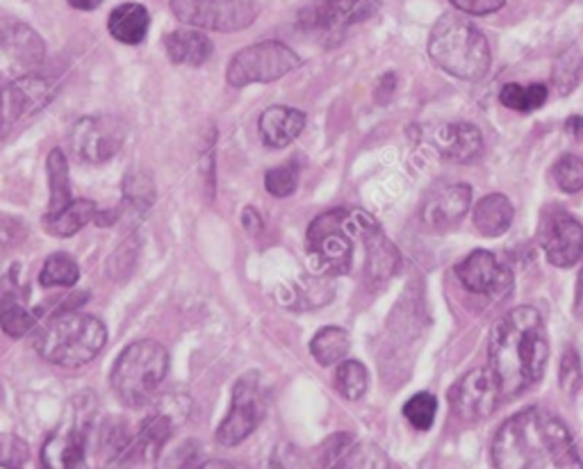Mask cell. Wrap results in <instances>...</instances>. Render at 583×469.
I'll return each instance as SVG.
<instances>
[{
  "label": "cell",
  "mask_w": 583,
  "mask_h": 469,
  "mask_svg": "<svg viewBox=\"0 0 583 469\" xmlns=\"http://www.w3.org/2000/svg\"><path fill=\"white\" fill-rule=\"evenodd\" d=\"M551 180L557 182L559 190L565 194H576L583 190V160L576 155H561L551 167Z\"/></svg>",
  "instance_id": "836d02e7"
},
{
  "label": "cell",
  "mask_w": 583,
  "mask_h": 469,
  "mask_svg": "<svg viewBox=\"0 0 583 469\" xmlns=\"http://www.w3.org/2000/svg\"><path fill=\"white\" fill-rule=\"evenodd\" d=\"M388 460L381 449L374 445H354L340 469H385Z\"/></svg>",
  "instance_id": "ab89813d"
},
{
  "label": "cell",
  "mask_w": 583,
  "mask_h": 469,
  "mask_svg": "<svg viewBox=\"0 0 583 469\" xmlns=\"http://www.w3.org/2000/svg\"><path fill=\"white\" fill-rule=\"evenodd\" d=\"M30 460V449L14 433H0V467L23 469Z\"/></svg>",
  "instance_id": "f35d334b"
},
{
  "label": "cell",
  "mask_w": 583,
  "mask_h": 469,
  "mask_svg": "<svg viewBox=\"0 0 583 469\" xmlns=\"http://www.w3.org/2000/svg\"><path fill=\"white\" fill-rule=\"evenodd\" d=\"M436 413H438V401L434 394H428V392H419L411 397L404 405V417L417 431L431 428L436 422Z\"/></svg>",
  "instance_id": "d590c367"
},
{
  "label": "cell",
  "mask_w": 583,
  "mask_h": 469,
  "mask_svg": "<svg viewBox=\"0 0 583 469\" xmlns=\"http://www.w3.org/2000/svg\"><path fill=\"white\" fill-rule=\"evenodd\" d=\"M126 142V126L116 116H82L69 135L74 158L87 165L112 160Z\"/></svg>",
  "instance_id": "8fae6325"
},
{
  "label": "cell",
  "mask_w": 583,
  "mask_h": 469,
  "mask_svg": "<svg viewBox=\"0 0 583 469\" xmlns=\"http://www.w3.org/2000/svg\"><path fill=\"white\" fill-rule=\"evenodd\" d=\"M103 0H69V5L76 8V10H82V12H91V10H97L101 8Z\"/></svg>",
  "instance_id": "f5cc1de1"
},
{
  "label": "cell",
  "mask_w": 583,
  "mask_h": 469,
  "mask_svg": "<svg viewBox=\"0 0 583 469\" xmlns=\"http://www.w3.org/2000/svg\"><path fill=\"white\" fill-rule=\"evenodd\" d=\"M169 354L156 339H137L121 351L112 367L110 386L128 409H144L167 379Z\"/></svg>",
  "instance_id": "8992f818"
},
{
  "label": "cell",
  "mask_w": 583,
  "mask_h": 469,
  "mask_svg": "<svg viewBox=\"0 0 583 469\" xmlns=\"http://www.w3.org/2000/svg\"><path fill=\"white\" fill-rule=\"evenodd\" d=\"M169 8L180 23L212 33H239L260 14L251 0H171Z\"/></svg>",
  "instance_id": "9c48e42d"
},
{
  "label": "cell",
  "mask_w": 583,
  "mask_h": 469,
  "mask_svg": "<svg viewBox=\"0 0 583 469\" xmlns=\"http://www.w3.org/2000/svg\"><path fill=\"white\" fill-rule=\"evenodd\" d=\"M301 67V57L281 42H258L233 55L226 82L235 89L247 85H269Z\"/></svg>",
  "instance_id": "ba28073f"
},
{
  "label": "cell",
  "mask_w": 583,
  "mask_h": 469,
  "mask_svg": "<svg viewBox=\"0 0 583 469\" xmlns=\"http://www.w3.org/2000/svg\"><path fill=\"white\" fill-rule=\"evenodd\" d=\"M436 148L442 153L445 160L472 163L483 150V137L474 123L456 121L447 123L436 133Z\"/></svg>",
  "instance_id": "ac0fdd59"
},
{
  "label": "cell",
  "mask_w": 583,
  "mask_h": 469,
  "mask_svg": "<svg viewBox=\"0 0 583 469\" xmlns=\"http://www.w3.org/2000/svg\"><path fill=\"white\" fill-rule=\"evenodd\" d=\"M35 326H37V315H35V312H30L19 301L5 305L3 317H0V328L5 331V335L19 339V337L27 335Z\"/></svg>",
  "instance_id": "74e56055"
},
{
  "label": "cell",
  "mask_w": 583,
  "mask_h": 469,
  "mask_svg": "<svg viewBox=\"0 0 583 469\" xmlns=\"http://www.w3.org/2000/svg\"><path fill=\"white\" fill-rule=\"evenodd\" d=\"M456 276L463 288L481 297H500L513 286V271L490 252H474L456 265Z\"/></svg>",
  "instance_id": "9a60e30c"
},
{
  "label": "cell",
  "mask_w": 583,
  "mask_h": 469,
  "mask_svg": "<svg viewBox=\"0 0 583 469\" xmlns=\"http://www.w3.org/2000/svg\"><path fill=\"white\" fill-rule=\"evenodd\" d=\"M5 305H8V303H5L3 299H0V317H3V310H5Z\"/></svg>",
  "instance_id": "db71d44e"
},
{
  "label": "cell",
  "mask_w": 583,
  "mask_h": 469,
  "mask_svg": "<svg viewBox=\"0 0 583 469\" xmlns=\"http://www.w3.org/2000/svg\"><path fill=\"white\" fill-rule=\"evenodd\" d=\"M99 212L101 210H99V205L94 201H89V199H74L63 210L46 212L44 219H42V226H44V231L48 235L65 239V237H74L85 226L94 224Z\"/></svg>",
  "instance_id": "7402d4cb"
},
{
  "label": "cell",
  "mask_w": 583,
  "mask_h": 469,
  "mask_svg": "<svg viewBox=\"0 0 583 469\" xmlns=\"http://www.w3.org/2000/svg\"><path fill=\"white\" fill-rule=\"evenodd\" d=\"M242 226H244V231H249L251 235H258L262 228H265V219H262V214L256 210V208H244V212H242Z\"/></svg>",
  "instance_id": "7dc6e473"
},
{
  "label": "cell",
  "mask_w": 583,
  "mask_h": 469,
  "mask_svg": "<svg viewBox=\"0 0 583 469\" xmlns=\"http://www.w3.org/2000/svg\"><path fill=\"white\" fill-rule=\"evenodd\" d=\"M547 97H549V91H547V85L542 82H534V85L508 82L500 93V101L504 108L515 110V112H534L545 105Z\"/></svg>",
  "instance_id": "f1b7e54d"
},
{
  "label": "cell",
  "mask_w": 583,
  "mask_h": 469,
  "mask_svg": "<svg viewBox=\"0 0 583 469\" xmlns=\"http://www.w3.org/2000/svg\"><path fill=\"white\" fill-rule=\"evenodd\" d=\"M574 312H576V317H581V320H583V269H581V273H579V283H576Z\"/></svg>",
  "instance_id": "816d5d0a"
},
{
  "label": "cell",
  "mask_w": 583,
  "mask_h": 469,
  "mask_svg": "<svg viewBox=\"0 0 583 469\" xmlns=\"http://www.w3.org/2000/svg\"><path fill=\"white\" fill-rule=\"evenodd\" d=\"M108 342L105 324L94 315L63 312L55 315L35 339L37 354L57 367L76 369L94 360Z\"/></svg>",
  "instance_id": "5b68a950"
},
{
  "label": "cell",
  "mask_w": 583,
  "mask_h": 469,
  "mask_svg": "<svg viewBox=\"0 0 583 469\" xmlns=\"http://www.w3.org/2000/svg\"><path fill=\"white\" fill-rule=\"evenodd\" d=\"M46 169H48V187H51V203L46 212H55V210H63L65 205H69L71 199V185H69V163H67V155L53 148L48 160H46Z\"/></svg>",
  "instance_id": "4316f807"
},
{
  "label": "cell",
  "mask_w": 583,
  "mask_h": 469,
  "mask_svg": "<svg viewBox=\"0 0 583 469\" xmlns=\"http://www.w3.org/2000/svg\"><path fill=\"white\" fill-rule=\"evenodd\" d=\"M356 440L351 433H333L313 451V467L315 469H340L349 451L354 449Z\"/></svg>",
  "instance_id": "4dcf8cb0"
},
{
  "label": "cell",
  "mask_w": 583,
  "mask_h": 469,
  "mask_svg": "<svg viewBox=\"0 0 583 469\" xmlns=\"http://www.w3.org/2000/svg\"><path fill=\"white\" fill-rule=\"evenodd\" d=\"M565 131L574 137L581 139L583 137V116H570L565 123Z\"/></svg>",
  "instance_id": "f907efd6"
},
{
  "label": "cell",
  "mask_w": 583,
  "mask_h": 469,
  "mask_svg": "<svg viewBox=\"0 0 583 469\" xmlns=\"http://www.w3.org/2000/svg\"><path fill=\"white\" fill-rule=\"evenodd\" d=\"M197 456H199V443L186 440L158 462V469H194Z\"/></svg>",
  "instance_id": "7bdbcfd3"
},
{
  "label": "cell",
  "mask_w": 583,
  "mask_h": 469,
  "mask_svg": "<svg viewBox=\"0 0 583 469\" xmlns=\"http://www.w3.org/2000/svg\"><path fill=\"white\" fill-rule=\"evenodd\" d=\"M265 417V394L256 371L244 373L235 383L231 397V411L217 428V443L224 447H237L260 426Z\"/></svg>",
  "instance_id": "30bf717a"
},
{
  "label": "cell",
  "mask_w": 583,
  "mask_h": 469,
  "mask_svg": "<svg viewBox=\"0 0 583 469\" xmlns=\"http://www.w3.org/2000/svg\"><path fill=\"white\" fill-rule=\"evenodd\" d=\"M547 358V328L536 308H515L490 331L487 369L495 373L502 397L534 388L542 379Z\"/></svg>",
  "instance_id": "6da1fadb"
},
{
  "label": "cell",
  "mask_w": 583,
  "mask_h": 469,
  "mask_svg": "<svg viewBox=\"0 0 583 469\" xmlns=\"http://www.w3.org/2000/svg\"><path fill=\"white\" fill-rule=\"evenodd\" d=\"M153 203H156V182L146 171H131L124 180V201H121V214L144 216Z\"/></svg>",
  "instance_id": "484cf974"
},
{
  "label": "cell",
  "mask_w": 583,
  "mask_h": 469,
  "mask_svg": "<svg viewBox=\"0 0 583 469\" xmlns=\"http://www.w3.org/2000/svg\"><path fill=\"white\" fill-rule=\"evenodd\" d=\"M199 469H249V467L235 460H208Z\"/></svg>",
  "instance_id": "681fc988"
},
{
  "label": "cell",
  "mask_w": 583,
  "mask_h": 469,
  "mask_svg": "<svg viewBox=\"0 0 583 469\" xmlns=\"http://www.w3.org/2000/svg\"><path fill=\"white\" fill-rule=\"evenodd\" d=\"M470 205H472V190L468 185L458 182V185L438 187V190L426 197L422 205V222L434 231H447L466 216Z\"/></svg>",
  "instance_id": "e0dca14e"
},
{
  "label": "cell",
  "mask_w": 583,
  "mask_h": 469,
  "mask_svg": "<svg viewBox=\"0 0 583 469\" xmlns=\"http://www.w3.org/2000/svg\"><path fill=\"white\" fill-rule=\"evenodd\" d=\"M148 25H150L148 10L139 3L119 5L112 10V14L108 19L110 35L126 46L142 44L146 33H148Z\"/></svg>",
  "instance_id": "cb8c5ba5"
},
{
  "label": "cell",
  "mask_w": 583,
  "mask_h": 469,
  "mask_svg": "<svg viewBox=\"0 0 583 469\" xmlns=\"http://www.w3.org/2000/svg\"><path fill=\"white\" fill-rule=\"evenodd\" d=\"M583 71V55L579 46H570L563 51L554 65V76H551V82H554L559 97H568V93L579 85Z\"/></svg>",
  "instance_id": "d6a6232c"
},
{
  "label": "cell",
  "mask_w": 583,
  "mask_h": 469,
  "mask_svg": "<svg viewBox=\"0 0 583 469\" xmlns=\"http://www.w3.org/2000/svg\"><path fill=\"white\" fill-rule=\"evenodd\" d=\"M472 224L483 237H500L513 224V203L504 194H487L474 205Z\"/></svg>",
  "instance_id": "d4e9b609"
},
{
  "label": "cell",
  "mask_w": 583,
  "mask_h": 469,
  "mask_svg": "<svg viewBox=\"0 0 583 469\" xmlns=\"http://www.w3.org/2000/svg\"><path fill=\"white\" fill-rule=\"evenodd\" d=\"M137 256H139V239L131 235L121 242L119 248H114V254L108 258V276L116 280V283L126 280L137 265Z\"/></svg>",
  "instance_id": "e575fe53"
},
{
  "label": "cell",
  "mask_w": 583,
  "mask_h": 469,
  "mask_svg": "<svg viewBox=\"0 0 583 469\" xmlns=\"http://www.w3.org/2000/svg\"><path fill=\"white\" fill-rule=\"evenodd\" d=\"M502 399L504 397H502L495 373L487 367L468 371L466 377L449 390L451 411L458 420H463V422L485 420L497 409Z\"/></svg>",
  "instance_id": "7c38bea8"
},
{
  "label": "cell",
  "mask_w": 583,
  "mask_h": 469,
  "mask_svg": "<svg viewBox=\"0 0 583 469\" xmlns=\"http://www.w3.org/2000/svg\"><path fill=\"white\" fill-rule=\"evenodd\" d=\"M394 87H396V76H394V74L383 76V78L379 80V87H377V93H374L377 101H379V103H388L390 97H392Z\"/></svg>",
  "instance_id": "c3c4849f"
},
{
  "label": "cell",
  "mask_w": 583,
  "mask_h": 469,
  "mask_svg": "<svg viewBox=\"0 0 583 469\" xmlns=\"http://www.w3.org/2000/svg\"><path fill=\"white\" fill-rule=\"evenodd\" d=\"M377 5L379 0H313L299 12V25L303 30H337L367 19Z\"/></svg>",
  "instance_id": "2e32d148"
},
{
  "label": "cell",
  "mask_w": 583,
  "mask_h": 469,
  "mask_svg": "<svg viewBox=\"0 0 583 469\" xmlns=\"http://www.w3.org/2000/svg\"><path fill=\"white\" fill-rule=\"evenodd\" d=\"M303 129H305V114L296 108H285V105L267 108L258 121L260 139L271 148L290 146L303 133Z\"/></svg>",
  "instance_id": "ffe728a7"
},
{
  "label": "cell",
  "mask_w": 583,
  "mask_h": 469,
  "mask_svg": "<svg viewBox=\"0 0 583 469\" xmlns=\"http://www.w3.org/2000/svg\"><path fill=\"white\" fill-rule=\"evenodd\" d=\"M94 397L80 394L71 401V417L57 426L42 447V469H91L89 443L94 428Z\"/></svg>",
  "instance_id": "52a82bcc"
},
{
  "label": "cell",
  "mask_w": 583,
  "mask_h": 469,
  "mask_svg": "<svg viewBox=\"0 0 583 469\" xmlns=\"http://www.w3.org/2000/svg\"><path fill=\"white\" fill-rule=\"evenodd\" d=\"M296 454L292 449V445H279V449L273 451L271 456V467L269 469H299L296 465Z\"/></svg>",
  "instance_id": "bcb514c9"
},
{
  "label": "cell",
  "mask_w": 583,
  "mask_h": 469,
  "mask_svg": "<svg viewBox=\"0 0 583 469\" xmlns=\"http://www.w3.org/2000/svg\"><path fill=\"white\" fill-rule=\"evenodd\" d=\"M55 91V82L42 76H27L0 87V135H5L21 119L44 110Z\"/></svg>",
  "instance_id": "4fadbf2b"
},
{
  "label": "cell",
  "mask_w": 583,
  "mask_h": 469,
  "mask_svg": "<svg viewBox=\"0 0 583 469\" xmlns=\"http://www.w3.org/2000/svg\"><path fill=\"white\" fill-rule=\"evenodd\" d=\"M428 55L442 71L460 80H481L493 62L485 35L460 14L440 16L428 40Z\"/></svg>",
  "instance_id": "277c9868"
},
{
  "label": "cell",
  "mask_w": 583,
  "mask_h": 469,
  "mask_svg": "<svg viewBox=\"0 0 583 469\" xmlns=\"http://www.w3.org/2000/svg\"><path fill=\"white\" fill-rule=\"evenodd\" d=\"M311 354L322 367H330V365L343 362L345 356L349 354V335H347V331L337 328V326L322 328L311 342Z\"/></svg>",
  "instance_id": "83f0119b"
},
{
  "label": "cell",
  "mask_w": 583,
  "mask_h": 469,
  "mask_svg": "<svg viewBox=\"0 0 583 469\" xmlns=\"http://www.w3.org/2000/svg\"><path fill=\"white\" fill-rule=\"evenodd\" d=\"M379 228L377 219L362 210L335 208L319 214L305 235V260L311 271L317 276L349 273L354 265V242H365Z\"/></svg>",
  "instance_id": "3957f363"
},
{
  "label": "cell",
  "mask_w": 583,
  "mask_h": 469,
  "mask_svg": "<svg viewBox=\"0 0 583 469\" xmlns=\"http://www.w3.org/2000/svg\"><path fill=\"white\" fill-rule=\"evenodd\" d=\"M265 187L276 199L292 197L299 187V167L294 163H285L269 169L265 176Z\"/></svg>",
  "instance_id": "8d00e7d4"
},
{
  "label": "cell",
  "mask_w": 583,
  "mask_h": 469,
  "mask_svg": "<svg viewBox=\"0 0 583 469\" xmlns=\"http://www.w3.org/2000/svg\"><path fill=\"white\" fill-rule=\"evenodd\" d=\"M451 5L458 12H466L472 16H485L502 10L506 5V0H451Z\"/></svg>",
  "instance_id": "f6af8a7d"
},
{
  "label": "cell",
  "mask_w": 583,
  "mask_h": 469,
  "mask_svg": "<svg viewBox=\"0 0 583 469\" xmlns=\"http://www.w3.org/2000/svg\"><path fill=\"white\" fill-rule=\"evenodd\" d=\"M165 51L173 65L201 67L212 55V42L194 27L173 30L165 37Z\"/></svg>",
  "instance_id": "603a6c76"
},
{
  "label": "cell",
  "mask_w": 583,
  "mask_h": 469,
  "mask_svg": "<svg viewBox=\"0 0 583 469\" xmlns=\"http://www.w3.org/2000/svg\"><path fill=\"white\" fill-rule=\"evenodd\" d=\"M583 386V369H581V358L579 354L570 347L565 349L561 358V388L568 394H576Z\"/></svg>",
  "instance_id": "60d3db41"
},
{
  "label": "cell",
  "mask_w": 583,
  "mask_h": 469,
  "mask_svg": "<svg viewBox=\"0 0 583 469\" xmlns=\"http://www.w3.org/2000/svg\"><path fill=\"white\" fill-rule=\"evenodd\" d=\"M214 146H217V133H214L212 126H208L201 148V171L205 180V192L210 199L214 194Z\"/></svg>",
  "instance_id": "ee69618b"
},
{
  "label": "cell",
  "mask_w": 583,
  "mask_h": 469,
  "mask_svg": "<svg viewBox=\"0 0 583 469\" xmlns=\"http://www.w3.org/2000/svg\"><path fill=\"white\" fill-rule=\"evenodd\" d=\"M0 46L21 67H40L46 57V44L25 23H5L0 27Z\"/></svg>",
  "instance_id": "44dd1931"
},
{
  "label": "cell",
  "mask_w": 583,
  "mask_h": 469,
  "mask_svg": "<svg viewBox=\"0 0 583 469\" xmlns=\"http://www.w3.org/2000/svg\"><path fill=\"white\" fill-rule=\"evenodd\" d=\"M80 278V267L69 254H53L44 260L40 283L44 288H74Z\"/></svg>",
  "instance_id": "f546056e"
},
{
  "label": "cell",
  "mask_w": 583,
  "mask_h": 469,
  "mask_svg": "<svg viewBox=\"0 0 583 469\" xmlns=\"http://www.w3.org/2000/svg\"><path fill=\"white\" fill-rule=\"evenodd\" d=\"M335 390L347 401H358L367 392V383H370V377H367V369L358 360H343L337 365L335 371Z\"/></svg>",
  "instance_id": "1f68e13d"
},
{
  "label": "cell",
  "mask_w": 583,
  "mask_h": 469,
  "mask_svg": "<svg viewBox=\"0 0 583 469\" xmlns=\"http://www.w3.org/2000/svg\"><path fill=\"white\" fill-rule=\"evenodd\" d=\"M497 469H583L568 426L542 409H529L502 424L493 440Z\"/></svg>",
  "instance_id": "7a4b0ae2"
},
{
  "label": "cell",
  "mask_w": 583,
  "mask_h": 469,
  "mask_svg": "<svg viewBox=\"0 0 583 469\" xmlns=\"http://www.w3.org/2000/svg\"><path fill=\"white\" fill-rule=\"evenodd\" d=\"M27 237V228L16 216L0 214V254L12 252V248L21 246Z\"/></svg>",
  "instance_id": "b9f144b4"
},
{
  "label": "cell",
  "mask_w": 583,
  "mask_h": 469,
  "mask_svg": "<svg viewBox=\"0 0 583 469\" xmlns=\"http://www.w3.org/2000/svg\"><path fill=\"white\" fill-rule=\"evenodd\" d=\"M540 244L551 265L574 267L583 258V224L563 210H549L540 226Z\"/></svg>",
  "instance_id": "5bb4252c"
},
{
  "label": "cell",
  "mask_w": 583,
  "mask_h": 469,
  "mask_svg": "<svg viewBox=\"0 0 583 469\" xmlns=\"http://www.w3.org/2000/svg\"><path fill=\"white\" fill-rule=\"evenodd\" d=\"M365 246H367V265H365L367 283H370L372 290H379L388 286L396 276V271L402 269V254H399V248L383 235L381 228L365 239Z\"/></svg>",
  "instance_id": "d6986e66"
}]
</instances>
